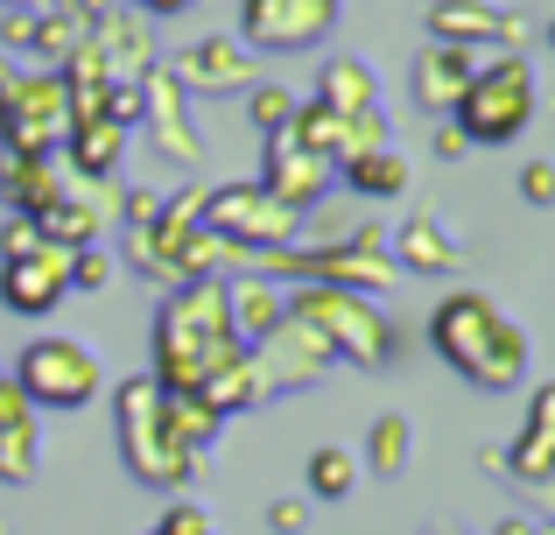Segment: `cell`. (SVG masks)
I'll list each match as a JSON object with an SVG mask.
<instances>
[{
    "instance_id": "f546056e",
    "label": "cell",
    "mask_w": 555,
    "mask_h": 535,
    "mask_svg": "<svg viewBox=\"0 0 555 535\" xmlns=\"http://www.w3.org/2000/svg\"><path fill=\"white\" fill-rule=\"evenodd\" d=\"M36 247H42L36 219H8V226H0V268H8V262H28Z\"/></svg>"
},
{
    "instance_id": "5bb4252c",
    "label": "cell",
    "mask_w": 555,
    "mask_h": 535,
    "mask_svg": "<svg viewBox=\"0 0 555 535\" xmlns=\"http://www.w3.org/2000/svg\"><path fill=\"white\" fill-rule=\"evenodd\" d=\"M141 120H149L155 149H163L169 163L197 169V135H190V99H183V85L169 78V64H155L149 78H141Z\"/></svg>"
},
{
    "instance_id": "5b68a950",
    "label": "cell",
    "mask_w": 555,
    "mask_h": 535,
    "mask_svg": "<svg viewBox=\"0 0 555 535\" xmlns=\"http://www.w3.org/2000/svg\"><path fill=\"white\" fill-rule=\"evenodd\" d=\"M450 120L464 127V141H486V149L520 141V127L534 120V64L528 56H486Z\"/></svg>"
},
{
    "instance_id": "e575fe53",
    "label": "cell",
    "mask_w": 555,
    "mask_h": 535,
    "mask_svg": "<svg viewBox=\"0 0 555 535\" xmlns=\"http://www.w3.org/2000/svg\"><path fill=\"white\" fill-rule=\"evenodd\" d=\"M302 522H310V500H274V508H268L274 535H302Z\"/></svg>"
},
{
    "instance_id": "83f0119b",
    "label": "cell",
    "mask_w": 555,
    "mask_h": 535,
    "mask_svg": "<svg viewBox=\"0 0 555 535\" xmlns=\"http://www.w3.org/2000/svg\"><path fill=\"white\" fill-rule=\"evenodd\" d=\"M36 36H42V14L36 8H0V56H36Z\"/></svg>"
},
{
    "instance_id": "4fadbf2b",
    "label": "cell",
    "mask_w": 555,
    "mask_h": 535,
    "mask_svg": "<svg viewBox=\"0 0 555 535\" xmlns=\"http://www.w3.org/2000/svg\"><path fill=\"white\" fill-rule=\"evenodd\" d=\"M478 64H486L478 50H457V42H422L415 64H408V92H415L422 113H457V99H464V85L478 78Z\"/></svg>"
},
{
    "instance_id": "8d00e7d4",
    "label": "cell",
    "mask_w": 555,
    "mask_h": 535,
    "mask_svg": "<svg viewBox=\"0 0 555 535\" xmlns=\"http://www.w3.org/2000/svg\"><path fill=\"white\" fill-rule=\"evenodd\" d=\"M134 8H141V14H183L190 0H134Z\"/></svg>"
},
{
    "instance_id": "8992f818",
    "label": "cell",
    "mask_w": 555,
    "mask_h": 535,
    "mask_svg": "<svg viewBox=\"0 0 555 535\" xmlns=\"http://www.w3.org/2000/svg\"><path fill=\"white\" fill-rule=\"evenodd\" d=\"M8 381L22 387L28 409H85V402L106 387V367H99L92 345L42 331V339H28V345H22V359H14Z\"/></svg>"
},
{
    "instance_id": "4316f807",
    "label": "cell",
    "mask_w": 555,
    "mask_h": 535,
    "mask_svg": "<svg viewBox=\"0 0 555 535\" xmlns=\"http://www.w3.org/2000/svg\"><path fill=\"white\" fill-rule=\"evenodd\" d=\"M296 106H302V99L296 92H288V85H268V78H260L254 85V92H246V120H254L260 127V135H288V120H296Z\"/></svg>"
},
{
    "instance_id": "60d3db41",
    "label": "cell",
    "mask_w": 555,
    "mask_h": 535,
    "mask_svg": "<svg viewBox=\"0 0 555 535\" xmlns=\"http://www.w3.org/2000/svg\"><path fill=\"white\" fill-rule=\"evenodd\" d=\"M548 50H555V14H548Z\"/></svg>"
},
{
    "instance_id": "52a82bcc",
    "label": "cell",
    "mask_w": 555,
    "mask_h": 535,
    "mask_svg": "<svg viewBox=\"0 0 555 535\" xmlns=\"http://www.w3.org/2000/svg\"><path fill=\"white\" fill-rule=\"evenodd\" d=\"M0 141H8V155H64L70 99L56 71H22L14 78V92L0 99Z\"/></svg>"
},
{
    "instance_id": "7402d4cb",
    "label": "cell",
    "mask_w": 555,
    "mask_h": 535,
    "mask_svg": "<svg viewBox=\"0 0 555 535\" xmlns=\"http://www.w3.org/2000/svg\"><path fill=\"white\" fill-rule=\"evenodd\" d=\"M120 155H127V127H113V120H85V127H70V141H64V169L85 177V183H106L113 169H120Z\"/></svg>"
},
{
    "instance_id": "ab89813d",
    "label": "cell",
    "mask_w": 555,
    "mask_h": 535,
    "mask_svg": "<svg viewBox=\"0 0 555 535\" xmlns=\"http://www.w3.org/2000/svg\"><path fill=\"white\" fill-rule=\"evenodd\" d=\"M0 8H36V14H50L56 0H0Z\"/></svg>"
},
{
    "instance_id": "d6986e66",
    "label": "cell",
    "mask_w": 555,
    "mask_h": 535,
    "mask_svg": "<svg viewBox=\"0 0 555 535\" xmlns=\"http://www.w3.org/2000/svg\"><path fill=\"white\" fill-rule=\"evenodd\" d=\"M310 99H317L324 113H338V120H359V113L379 106V78L366 71V56H324Z\"/></svg>"
},
{
    "instance_id": "836d02e7",
    "label": "cell",
    "mask_w": 555,
    "mask_h": 535,
    "mask_svg": "<svg viewBox=\"0 0 555 535\" xmlns=\"http://www.w3.org/2000/svg\"><path fill=\"white\" fill-rule=\"evenodd\" d=\"M288 8H296V14H302V28H310V36H317V42H324V36H331V28H338V0H288Z\"/></svg>"
},
{
    "instance_id": "1f68e13d",
    "label": "cell",
    "mask_w": 555,
    "mask_h": 535,
    "mask_svg": "<svg viewBox=\"0 0 555 535\" xmlns=\"http://www.w3.org/2000/svg\"><path fill=\"white\" fill-rule=\"evenodd\" d=\"M520 198H528L534 212H548L555 205V163H528V169H520Z\"/></svg>"
},
{
    "instance_id": "ffe728a7",
    "label": "cell",
    "mask_w": 555,
    "mask_h": 535,
    "mask_svg": "<svg viewBox=\"0 0 555 535\" xmlns=\"http://www.w3.org/2000/svg\"><path fill=\"white\" fill-rule=\"evenodd\" d=\"M225 310H232V339H240V345H260L268 331L288 324V296L274 282H260V275L225 282Z\"/></svg>"
},
{
    "instance_id": "30bf717a",
    "label": "cell",
    "mask_w": 555,
    "mask_h": 535,
    "mask_svg": "<svg viewBox=\"0 0 555 535\" xmlns=\"http://www.w3.org/2000/svg\"><path fill=\"white\" fill-rule=\"evenodd\" d=\"M169 78L183 85V99H232V92H254L260 85V56L240 36H204L190 50H177Z\"/></svg>"
},
{
    "instance_id": "f1b7e54d",
    "label": "cell",
    "mask_w": 555,
    "mask_h": 535,
    "mask_svg": "<svg viewBox=\"0 0 555 535\" xmlns=\"http://www.w3.org/2000/svg\"><path fill=\"white\" fill-rule=\"evenodd\" d=\"M106 275H113V262H106V247H70V289H106Z\"/></svg>"
},
{
    "instance_id": "ac0fdd59",
    "label": "cell",
    "mask_w": 555,
    "mask_h": 535,
    "mask_svg": "<svg viewBox=\"0 0 555 535\" xmlns=\"http://www.w3.org/2000/svg\"><path fill=\"white\" fill-rule=\"evenodd\" d=\"M387 262L401 268V275H450V268L464 262V254H457V233H450L443 219L415 212V219H408L401 233L387 240Z\"/></svg>"
},
{
    "instance_id": "484cf974",
    "label": "cell",
    "mask_w": 555,
    "mask_h": 535,
    "mask_svg": "<svg viewBox=\"0 0 555 535\" xmlns=\"http://www.w3.org/2000/svg\"><path fill=\"white\" fill-rule=\"evenodd\" d=\"M163 402H169V430H177L190 451L218 444V423H225V416H211V402H204V395H163Z\"/></svg>"
},
{
    "instance_id": "4dcf8cb0",
    "label": "cell",
    "mask_w": 555,
    "mask_h": 535,
    "mask_svg": "<svg viewBox=\"0 0 555 535\" xmlns=\"http://www.w3.org/2000/svg\"><path fill=\"white\" fill-rule=\"evenodd\" d=\"M520 437H548L555 444V381L528 395V423H520Z\"/></svg>"
},
{
    "instance_id": "7a4b0ae2",
    "label": "cell",
    "mask_w": 555,
    "mask_h": 535,
    "mask_svg": "<svg viewBox=\"0 0 555 535\" xmlns=\"http://www.w3.org/2000/svg\"><path fill=\"white\" fill-rule=\"evenodd\" d=\"M429 345L464 373L472 387H514L528 373V331L486 296V289H450L429 317Z\"/></svg>"
},
{
    "instance_id": "d6a6232c",
    "label": "cell",
    "mask_w": 555,
    "mask_h": 535,
    "mask_svg": "<svg viewBox=\"0 0 555 535\" xmlns=\"http://www.w3.org/2000/svg\"><path fill=\"white\" fill-rule=\"evenodd\" d=\"M155 535H211V514L204 508H190V500H177V508L155 522Z\"/></svg>"
},
{
    "instance_id": "7c38bea8",
    "label": "cell",
    "mask_w": 555,
    "mask_h": 535,
    "mask_svg": "<svg viewBox=\"0 0 555 535\" xmlns=\"http://www.w3.org/2000/svg\"><path fill=\"white\" fill-rule=\"evenodd\" d=\"M64 296H70V247H50V240H42L28 262L0 268V303H8L14 317H50Z\"/></svg>"
},
{
    "instance_id": "74e56055",
    "label": "cell",
    "mask_w": 555,
    "mask_h": 535,
    "mask_svg": "<svg viewBox=\"0 0 555 535\" xmlns=\"http://www.w3.org/2000/svg\"><path fill=\"white\" fill-rule=\"evenodd\" d=\"M492 535H542V528H534L528 514H514V522H500V528H492Z\"/></svg>"
},
{
    "instance_id": "8fae6325",
    "label": "cell",
    "mask_w": 555,
    "mask_h": 535,
    "mask_svg": "<svg viewBox=\"0 0 555 535\" xmlns=\"http://www.w3.org/2000/svg\"><path fill=\"white\" fill-rule=\"evenodd\" d=\"M254 183L274 198V205H288V212L302 219V212H317V205L331 198L338 169H331V163H317V155H302L288 135H274V141H268V155H260V177H254Z\"/></svg>"
},
{
    "instance_id": "2e32d148",
    "label": "cell",
    "mask_w": 555,
    "mask_h": 535,
    "mask_svg": "<svg viewBox=\"0 0 555 535\" xmlns=\"http://www.w3.org/2000/svg\"><path fill=\"white\" fill-rule=\"evenodd\" d=\"M64 155H8L0 163V198L14 205V219H42L64 198Z\"/></svg>"
},
{
    "instance_id": "ba28073f",
    "label": "cell",
    "mask_w": 555,
    "mask_h": 535,
    "mask_svg": "<svg viewBox=\"0 0 555 535\" xmlns=\"http://www.w3.org/2000/svg\"><path fill=\"white\" fill-rule=\"evenodd\" d=\"M296 212L274 205L260 183H225V191H204V233H218L240 254H268V247H296Z\"/></svg>"
},
{
    "instance_id": "b9f144b4",
    "label": "cell",
    "mask_w": 555,
    "mask_h": 535,
    "mask_svg": "<svg viewBox=\"0 0 555 535\" xmlns=\"http://www.w3.org/2000/svg\"><path fill=\"white\" fill-rule=\"evenodd\" d=\"M429 535H457V528H429Z\"/></svg>"
},
{
    "instance_id": "9a60e30c",
    "label": "cell",
    "mask_w": 555,
    "mask_h": 535,
    "mask_svg": "<svg viewBox=\"0 0 555 535\" xmlns=\"http://www.w3.org/2000/svg\"><path fill=\"white\" fill-rule=\"evenodd\" d=\"M92 36V50H99V64H106V78L113 85H141L163 56H155V36H149V22L141 14H106L99 28H85Z\"/></svg>"
},
{
    "instance_id": "603a6c76",
    "label": "cell",
    "mask_w": 555,
    "mask_h": 535,
    "mask_svg": "<svg viewBox=\"0 0 555 535\" xmlns=\"http://www.w3.org/2000/svg\"><path fill=\"white\" fill-rule=\"evenodd\" d=\"M338 183L352 198H401L408 191V163L393 149H366V155H352V163H338Z\"/></svg>"
},
{
    "instance_id": "6da1fadb",
    "label": "cell",
    "mask_w": 555,
    "mask_h": 535,
    "mask_svg": "<svg viewBox=\"0 0 555 535\" xmlns=\"http://www.w3.org/2000/svg\"><path fill=\"white\" fill-rule=\"evenodd\" d=\"M155 373L149 381L163 395H197L204 381L232 373L246 359V345L232 339V310H225V282L204 275V282H177L155 310Z\"/></svg>"
},
{
    "instance_id": "d590c367",
    "label": "cell",
    "mask_w": 555,
    "mask_h": 535,
    "mask_svg": "<svg viewBox=\"0 0 555 535\" xmlns=\"http://www.w3.org/2000/svg\"><path fill=\"white\" fill-rule=\"evenodd\" d=\"M464 149H472V141H464V127H457V120H443V127H436V155H443V163H457Z\"/></svg>"
},
{
    "instance_id": "277c9868",
    "label": "cell",
    "mask_w": 555,
    "mask_h": 535,
    "mask_svg": "<svg viewBox=\"0 0 555 535\" xmlns=\"http://www.w3.org/2000/svg\"><path fill=\"white\" fill-rule=\"evenodd\" d=\"M288 317H296V324H310L317 339H324L338 359H352V367H373L379 373V367H393V359H401V331L387 324V310H373V296L324 289V282H296Z\"/></svg>"
},
{
    "instance_id": "f35d334b",
    "label": "cell",
    "mask_w": 555,
    "mask_h": 535,
    "mask_svg": "<svg viewBox=\"0 0 555 535\" xmlns=\"http://www.w3.org/2000/svg\"><path fill=\"white\" fill-rule=\"evenodd\" d=\"M14 78H22V71H14V56H0V99L14 92Z\"/></svg>"
},
{
    "instance_id": "cb8c5ba5",
    "label": "cell",
    "mask_w": 555,
    "mask_h": 535,
    "mask_svg": "<svg viewBox=\"0 0 555 535\" xmlns=\"http://www.w3.org/2000/svg\"><path fill=\"white\" fill-rule=\"evenodd\" d=\"M408 451H415L408 416H373V423H366V466H373V480H401Z\"/></svg>"
},
{
    "instance_id": "e0dca14e",
    "label": "cell",
    "mask_w": 555,
    "mask_h": 535,
    "mask_svg": "<svg viewBox=\"0 0 555 535\" xmlns=\"http://www.w3.org/2000/svg\"><path fill=\"white\" fill-rule=\"evenodd\" d=\"M36 458H42V423H36V409L22 402V387L0 373V480L22 486L28 472H36Z\"/></svg>"
},
{
    "instance_id": "3957f363",
    "label": "cell",
    "mask_w": 555,
    "mask_h": 535,
    "mask_svg": "<svg viewBox=\"0 0 555 535\" xmlns=\"http://www.w3.org/2000/svg\"><path fill=\"white\" fill-rule=\"evenodd\" d=\"M113 416H120V458H127V472H134L141 486L177 494L190 472H197V451L169 430V402H163V387H155L149 373H134V381L113 387Z\"/></svg>"
},
{
    "instance_id": "44dd1931",
    "label": "cell",
    "mask_w": 555,
    "mask_h": 535,
    "mask_svg": "<svg viewBox=\"0 0 555 535\" xmlns=\"http://www.w3.org/2000/svg\"><path fill=\"white\" fill-rule=\"evenodd\" d=\"M240 42L246 50H317V36L288 0H240Z\"/></svg>"
},
{
    "instance_id": "d4e9b609",
    "label": "cell",
    "mask_w": 555,
    "mask_h": 535,
    "mask_svg": "<svg viewBox=\"0 0 555 535\" xmlns=\"http://www.w3.org/2000/svg\"><path fill=\"white\" fill-rule=\"evenodd\" d=\"M302 480H310V500H345V494L359 486V458L338 451V444H324V451H310Z\"/></svg>"
},
{
    "instance_id": "9c48e42d",
    "label": "cell",
    "mask_w": 555,
    "mask_h": 535,
    "mask_svg": "<svg viewBox=\"0 0 555 535\" xmlns=\"http://www.w3.org/2000/svg\"><path fill=\"white\" fill-rule=\"evenodd\" d=\"M429 42H457L478 56H520V42L534 36L514 8H492V0H429Z\"/></svg>"
}]
</instances>
